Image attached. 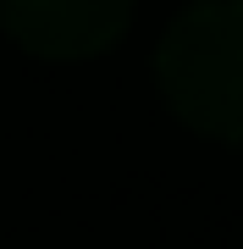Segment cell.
<instances>
[{
	"mask_svg": "<svg viewBox=\"0 0 243 249\" xmlns=\"http://www.w3.org/2000/svg\"><path fill=\"white\" fill-rule=\"evenodd\" d=\"M155 83L177 122L243 144V0H194L155 45Z\"/></svg>",
	"mask_w": 243,
	"mask_h": 249,
	"instance_id": "cell-1",
	"label": "cell"
},
{
	"mask_svg": "<svg viewBox=\"0 0 243 249\" xmlns=\"http://www.w3.org/2000/svg\"><path fill=\"white\" fill-rule=\"evenodd\" d=\"M133 22V0H0V28L39 61L105 55Z\"/></svg>",
	"mask_w": 243,
	"mask_h": 249,
	"instance_id": "cell-2",
	"label": "cell"
}]
</instances>
